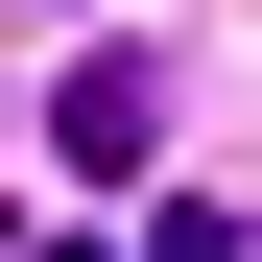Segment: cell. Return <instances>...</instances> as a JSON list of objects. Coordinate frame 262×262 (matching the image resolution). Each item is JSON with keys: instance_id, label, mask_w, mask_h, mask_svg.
Instances as JSON below:
<instances>
[{"instance_id": "cell-1", "label": "cell", "mask_w": 262, "mask_h": 262, "mask_svg": "<svg viewBox=\"0 0 262 262\" xmlns=\"http://www.w3.org/2000/svg\"><path fill=\"white\" fill-rule=\"evenodd\" d=\"M48 143H72V167H143V143H167V72H119V48H96V72L48 96Z\"/></svg>"}]
</instances>
